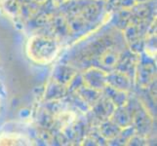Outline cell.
Instances as JSON below:
<instances>
[{
    "label": "cell",
    "instance_id": "cell-1",
    "mask_svg": "<svg viewBox=\"0 0 157 146\" xmlns=\"http://www.w3.org/2000/svg\"><path fill=\"white\" fill-rule=\"evenodd\" d=\"M30 51L29 55L32 58H35L36 62H48L51 61L56 55V46L52 41H48L46 39L39 40L37 38L36 41H32V45L29 49Z\"/></svg>",
    "mask_w": 157,
    "mask_h": 146
}]
</instances>
